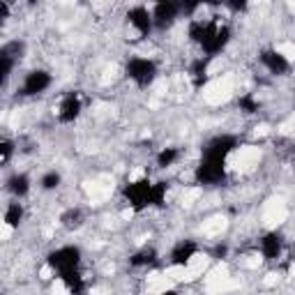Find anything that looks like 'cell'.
<instances>
[{"instance_id": "obj_3", "label": "cell", "mask_w": 295, "mask_h": 295, "mask_svg": "<svg viewBox=\"0 0 295 295\" xmlns=\"http://www.w3.org/2000/svg\"><path fill=\"white\" fill-rule=\"evenodd\" d=\"M288 212H286V203L284 198H270L265 205H263V224L268 226V229H274V226L284 224Z\"/></svg>"}, {"instance_id": "obj_5", "label": "cell", "mask_w": 295, "mask_h": 295, "mask_svg": "<svg viewBox=\"0 0 295 295\" xmlns=\"http://www.w3.org/2000/svg\"><path fill=\"white\" fill-rule=\"evenodd\" d=\"M226 229H229V219H226L224 214H214L208 222H203V226H201L203 235H208V238H217V235H222Z\"/></svg>"}, {"instance_id": "obj_14", "label": "cell", "mask_w": 295, "mask_h": 295, "mask_svg": "<svg viewBox=\"0 0 295 295\" xmlns=\"http://www.w3.org/2000/svg\"><path fill=\"white\" fill-rule=\"evenodd\" d=\"M143 178V169H134L129 173V182H136V180H141Z\"/></svg>"}, {"instance_id": "obj_17", "label": "cell", "mask_w": 295, "mask_h": 295, "mask_svg": "<svg viewBox=\"0 0 295 295\" xmlns=\"http://www.w3.org/2000/svg\"><path fill=\"white\" fill-rule=\"evenodd\" d=\"M288 7H290V12H295V3H290V5H288Z\"/></svg>"}, {"instance_id": "obj_12", "label": "cell", "mask_w": 295, "mask_h": 295, "mask_svg": "<svg viewBox=\"0 0 295 295\" xmlns=\"http://www.w3.org/2000/svg\"><path fill=\"white\" fill-rule=\"evenodd\" d=\"M12 233H14V229H12V224H10V222H5V224H3V240H10V238H12Z\"/></svg>"}, {"instance_id": "obj_2", "label": "cell", "mask_w": 295, "mask_h": 295, "mask_svg": "<svg viewBox=\"0 0 295 295\" xmlns=\"http://www.w3.org/2000/svg\"><path fill=\"white\" fill-rule=\"evenodd\" d=\"M258 164H261V150L254 145L238 148L229 157V166L235 171H240V173H252Z\"/></svg>"}, {"instance_id": "obj_8", "label": "cell", "mask_w": 295, "mask_h": 295, "mask_svg": "<svg viewBox=\"0 0 295 295\" xmlns=\"http://www.w3.org/2000/svg\"><path fill=\"white\" fill-rule=\"evenodd\" d=\"M203 191L198 189V187H191V189H185L182 191V196H180V205H185V208H191L194 203L201 198Z\"/></svg>"}, {"instance_id": "obj_6", "label": "cell", "mask_w": 295, "mask_h": 295, "mask_svg": "<svg viewBox=\"0 0 295 295\" xmlns=\"http://www.w3.org/2000/svg\"><path fill=\"white\" fill-rule=\"evenodd\" d=\"M164 277L171 279L173 284H189V274H187V265H169L164 270Z\"/></svg>"}, {"instance_id": "obj_1", "label": "cell", "mask_w": 295, "mask_h": 295, "mask_svg": "<svg viewBox=\"0 0 295 295\" xmlns=\"http://www.w3.org/2000/svg\"><path fill=\"white\" fill-rule=\"evenodd\" d=\"M231 97H233V77H231V74L212 79L208 86L203 88V99L212 106L224 104V102H229Z\"/></svg>"}, {"instance_id": "obj_13", "label": "cell", "mask_w": 295, "mask_h": 295, "mask_svg": "<svg viewBox=\"0 0 295 295\" xmlns=\"http://www.w3.org/2000/svg\"><path fill=\"white\" fill-rule=\"evenodd\" d=\"M51 277H53V270H51L49 265H44V268L39 270V279H44V281H49Z\"/></svg>"}, {"instance_id": "obj_7", "label": "cell", "mask_w": 295, "mask_h": 295, "mask_svg": "<svg viewBox=\"0 0 295 295\" xmlns=\"http://www.w3.org/2000/svg\"><path fill=\"white\" fill-rule=\"evenodd\" d=\"M274 51L286 62H295V42H279V44H274Z\"/></svg>"}, {"instance_id": "obj_10", "label": "cell", "mask_w": 295, "mask_h": 295, "mask_svg": "<svg viewBox=\"0 0 295 295\" xmlns=\"http://www.w3.org/2000/svg\"><path fill=\"white\" fill-rule=\"evenodd\" d=\"M279 279H281V277H279L277 272H270L268 277L263 279V286H265V288H272V286H277V284H279Z\"/></svg>"}, {"instance_id": "obj_9", "label": "cell", "mask_w": 295, "mask_h": 295, "mask_svg": "<svg viewBox=\"0 0 295 295\" xmlns=\"http://www.w3.org/2000/svg\"><path fill=\"white\" fill-rule=\"evenodd\" d=\"M261 263H263L261 254H249V256H245L242 265H245V268H249V270H256V268H261Z\"/></svg>"}, {"instance_id": "obj_15", "label": "cell", "mask_w": 295, "mask_h": 295, "mask_svg": "<svg viewBox=\"0 0 295 295\" xmlns=\"http://www.w3.org/2000/svg\"><path fill=\"white\" fill-rule=\"evenodd\" d=\"M270 131V127L268 125H261V127H256V131H254V136H265Z\"/></svg>"}, {"instance_id": "obj_16", "label": "cell", "mask_w": 295, "mask_h": 295, "mask_svg": "<svg viewBox=\"0 0 295 295\" xmlns=\"http://www.w3.org/2000/svg\"><path fill=\"white\" fill-rule=\"evenodd\" d=\"M290 277L295 279V265H293V268H290Z\"/></svg>"}, {"instance_id": "obj_11", "label": "cell", "mask_w": 295, "mask_h": 295, "mask_svg": "<svg viewBox=\"0 0 295 295\" xmlns=\"http://www.w3.org/2000/svg\"><path fill=\"white\" fill-rule=\"evenodd\" d=\"M53 295H69V290H67V286L62 284L60 279H55V284H53Z\"/></svg>"}, {"instance_id": "obj_4", "label": "cell", "mask_w": 295, "mask_h": 295, "mask_svg": "<svg viewBox=\"0 0 295 295\" xmlns=\"http://www.w3.org/2000/svg\"><path fill=\"white\" fill-rule=\"evenodd\" d=\"M210 258L208 254H191L189 261H187V274H189V284L196 281L198 277H203V272L208 270Z\"/></svg>"}]
</instances>
